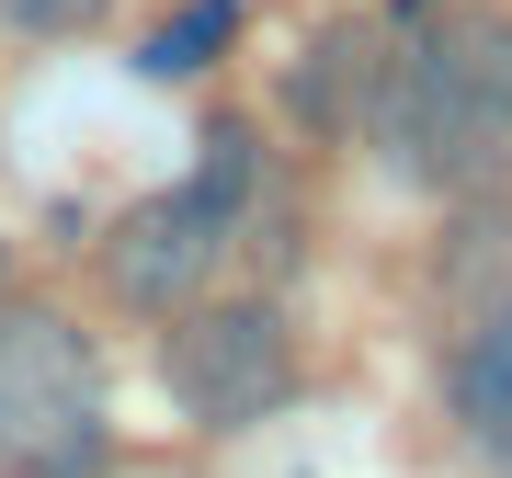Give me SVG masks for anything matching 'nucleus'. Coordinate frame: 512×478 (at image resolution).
Segmentation results:
<instances>
[{
	"instance_id": "1",
	"label": "nucleus",
	"mask_w": 512,
	"mask_h": 478,
	"mask_svg": "<svg viewBox=\"0 0 512 478\" xmlns=\"http://www.w3.org/2000/svg\"><path fill=\"white\" fill-rule=\"evenodd\" d=\"M376 137L399 148V171L433 183V194L501 183L512 171V12L467 0V12L421 23V35L387 57Z\"/></svg>"
},
{
	"instance_id": "2",
	"label": "nucleus",
	"mask_w": 512,
	"mask_h": 478,
	"mask_svg": "<svg viewBox=\"0 0 512 478\" xmlns=\"http://www.w3.org/2000/svg\"><path fill=\"white\" fill-rule=\"evenodd\" d=\"M103 365L57 308L0 296V478H103Z\"/></svg>"
},
{
	"instance_id": "3",
	"label": "nucleus",
	"mask_w": 512,
	"mask_h": 478,
	"mask_svg": "<svg viewBox=\"0 0 512 478\" xmlns=\"http://www.w3.org/2000/svg\"><path fill=\"white\" fill-rule=\"evenodd\" d=\"M160 387H171V410H183V422L239 433V422H262V410L296 399V331L262 308V296L171 308V331H160Z\"/></svg>"
},
{
	"instance_id": "4",
	"label": "nucleus",
	"mask_w": 512,
	"mask_h": 478,
	"mask_svg": "<svg viewBox=\"0 0 512 478\" xmlns=\"http://www.w3.org/2000/svg\"><path fill=\"white\" fill-rule=\"evenodd\" d=\"M228 228H239V217H228L205 183L148 194V205H126V217H114V239H103V285L126 296V308L171 319V308H194V296H205V274H217V251H228Z\"/></svg>"
},
{
	"instance_id": "5",
	"label": "nucleus",
	"mask_w": 512,
	"mask_h": 478,
	"mask_svg": "<svg viewBox=\"0 0 512 478\" xmlns=\"http://www.w3.org/2000/svg\"><path fill=\"white\" fill-rule=\"evenodd\" d=\"M387 46L376 23H330V35L296 57V114L308 126H330V137H353V126H376V103H387Z\"/></svg>"
},
{
	"instance_id": "6",
	"label": "nucleus",
	"mask_w": 512,
	"mask_h": 478,
	"mask_svg": "<svg viewBox=\"0 0 512 478\" xmlns=\"http://www.w3.org/2000/svg\"><path fill=\"white\" fill-rule=\"evenodd\" d=\"M456 410H467V433L512 467V296H501V319H490V331L456 353Z\"/></svg>"
},
{
	"instance_id": "7",
	"label": "nucleus",
	"mask_w": 512,
	"mask_h": 478,
	"mask_svg": "<svg viewBox=\"0 0 512 478\" xmlns=\"http://www.w3.org/2000/svg\"><path fill=\"white\" fill-rule=\"evenodd\" d=\"M228 35H239V0H194V12H171L160 35L137 46V69H148V80H183V69H205Z\"/></svg>"
},
{
	"instance_id": "8",
	"label": "nucleus",
	"mask_w": 512,
	"mask_h": 478,
	"mask_svg": "<svg viewBox=\"0 0 512 478\" xmlns=\"http://www.w3.org/2000/svg\"><path fill=\"white\" fill-rule=\"evenodd\" d=\"M0 23H12V35H92L103 0H0Z\"/></svg>"
}]
</instances>
